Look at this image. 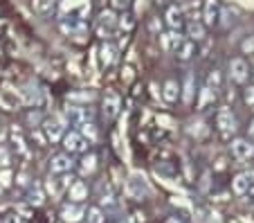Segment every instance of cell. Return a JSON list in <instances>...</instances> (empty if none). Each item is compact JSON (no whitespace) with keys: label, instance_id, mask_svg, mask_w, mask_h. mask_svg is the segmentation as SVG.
Instances as JSON below:
<instances>
[{"label":"cell","instance_id":"obj_41","mask_svg":"<svg viewBox=\"0 0 254 223\" xmlns=\"http://www.w3.org/2000/svg\"><path fill=\"white\" fill-rule=\"evenodd\" d=\"M248 196H250V201H252V203H254V185L248 189Z\"/></svg>","mask_w":254,"mask_h":223},{"label":"cell","instance_id":"obj_1","mask_svg":"<svg viewBox=\"0 0 254 223\" xmlns=\"http://www.w3.org/2000/svg\"><path fill=\"white\" fill-rule=\"evenodd\" d=\"M65 126H67V120H65V115H61V113L48 117V120L43 122V133H45V138H48V142H52V145L61 142L63 133H65Z\"/></svg>","mask_w":254,"mask_h":223},{"label":"cell","instance_id":"obj_18","mask_svg":"<svg viewBox=\"0 0 254 223\" xmlns=\"http://www.w3.org/2000/svg\"><path fill=\"white\" fill-rule=\"evenodd\" d=\"M162 97H164V102H169V104H176L178 102V97H180V86H178V81H173V79L164 81Z\"/></svg>","mask_w":254,"mask_h":223},{"label":"cell","instance_id":"obj_36","mask_svg":"<svg viewBox=\"0 0 254 223\" xmlns=\"http://www.w3.org/2000/svg\"><path fill=\"white\" fill-rule=\"evenodd\" d=\"M117 25H120L122 29H130L133 27V16L126 14V16H122V18H117Z\"/></svg>","mask_w":254,"mask_h":223},{"label":"cell","instance_id":"obj_43","mask_svg":"<svg viewBox=\"0 0 254 223\" xmlns=\"http://www.w3.org/2000/svg\"><path fill=\"white\" fill-rule=\"evenodd\" d=\"M117 223H133V221H130V219H126V221H117Z\"/></svg>","mask_w":254,"mask_h":223},{"label":"cell","instance_id":"obj_29","mask_svg":"<svg viewBox=\"0 0 254 223\" xmlns=\"http://www.w3.org/2000/svg\"><path fill=\"white\" fill-rule=\"evenodd\" d=\"M11 142L16 145V151H18L20 155H27V145H25V138L20 136V131L16 129V126L11 129Z\"/></svg>","mask_w":254,"mask_h":223},{"label":"cell","instance_id":"obj_35","mask_svg":"<svg viewBox=\"0 0 254 223\" xmlns=\"http://www.w3.org/2000/svg\"><path fill=\"white\" fill-rule=\"evenodd\" d=\"M97 34H99V39L108 41L113 36V29L111 27H104V25H97Z\"/></svg>","mask_w":254,"mask_h":223},{"label":"cell","instance_id":"obj_19","mask_svg":"<svg viewBox=\"0 0 254 223\" xmlns=\"http://www.w3.org/2000/svg\"><path fill=\"white\" fill-rule=\"evenodd\" d=\"M193 54H196V43H193V41H189V39L176 50V57H178V61H180V63H187Z\"/></svg>","mask_w":254,"mask_h":223},{"label":"cell","instance_id":"obj_2","mask_svg":"<svg viewBox=\"0 0 254 223\" xmlns=\"http://www.w3.org/2000/svg\"><path fill=\"white\" fill-rule=\"evenodd\" d=\"M216 126H218L221 136L227 138V140H230L232 133L236 131V117H234V113H232L227 106L218 108V113H216Z\"/></svg>","mask_w":254,"mask_h":223},{"label":"cell","instance_id":"obj_5","mask_svg":"<svg viewBox=\"0 0 254 223\" xmlns=\"http://www.w3.org/2000/svg\"><path fill=\"white\" fill-rule=\"evenodd\" d=\"M230 79L234 83H245L248 81V77H250V66L245 63V59H241V57H236V59H232L230 61Z\"/></svg>","mask_w":254,"mask_h":223},{"label":"cell","instance_id":"obj_32","mask_svg":"<svg viewBox=\"0 0 254 223\" xmlns=\"http://www.w3.org/2000/svg\"><path fill=\"white\" fill-rule=\"evenodd\" d=\"M11 165V155L5 147H0V169H5V167Z\"/></svg>","mask_w":254,"mask_h":223},{"label":"cell","instance_id":"obj_30","mask_svg":"<svg viewBox=\"0 0 254 223\" xmlns=\"http://www.w3.org/2000/svg\"><path fill=\"white\" fill-rule=\"evenodd\" d=\"M99 25H104V27H115L117 25V16H115V11L113 9H104L99 14Z\"/></svg>","mask_w":254,"mask_h":223},{"label":"cell","instance_id":"obj_10","mask_svg":"<svg viewBox=\"0 0 254 223\" xmlns=\"http://www.w3.org/2000/svg\"><path fill=\"white\" fill-rule=\"evenodd\" d=\"M218 18H221V5H218V0H205V5H202V25L211 27L214 23H218Z\"/></svg>","mask_w":254,"mask_h":223},{"label":"cell","instance_id":"obj_7","mask_svg":"<svg viewBox=\"0 0 254 223\" xmlns=\"http://www.w3.org/2000/svg\"><path fill=\"white\" fill-rule=\"evenodd\" d=\"M72 167H74V160H72V155L70 153H57V155H52V160H50V171L52 174H70L72 171Z\"/></svg>","mask_w":254,"mask_h":223},{"label":"cell","instance_id":"obj_16","mask_svg":"<svg viewBox=\"0 0 254 223\" xmlns=\"http://www.w3.org/2000/svg\"><path fill=\"white\" fill-rule=\"evenodd\" d=\"M79 133H81V138L88 142V145H95L97 140H99V131H97V126L95 122H79Z\"/></svg>","mask_w":254,"mask_h":223},{"label":"cell","instance_id":"obj_4","mask_svg":"<svg viewBox=\"0 0 254 223\" xmlns=\"http://www.w3.org/2000/svg\"><path fill=\"white\" fill-rule=\"evenodd\" d=\"M230 149H232L234 158H239V160H250L254 155V142L248 140V138H234Z\"/></svg>","mask_w":254,"mask_h":223},{"label":"cell","instance_id":"obj_24","mask_svg":"<svg viewBox=\"0 0 254 223\" xmlns=\"http://www.w3.org/2000/svg\"><path fill=\"white\" fill-rule=\"evenodd\" d=\"M27 201L32 205H43V201H45L43 187H41V185H32V187H29V192H27Z\"/></svg>","mask_w":254,"mask_h":223},{"label":"cell","instance_id":"obj_25","mask_svg":"<svg viewBox=\"0 0 254 223\" xmlns=\"http://www.w3.org/2000/svg\"><path fill=\"white\" fill-rule=\"evenodd\" d=\"M180 90H183V102L191 104V99H193V74L191 73L185 74V86Z\"/></svg>","mask_w":254,"mask_h":223},{"label":"cell","instance_id":"obj_26","mask_svg":"<svg viewBox=\"0 0 254 223\" xmlns=\"http://www.w3.org/2000/svg\"><path fill=\"white\" fill-rule=\"evenodd\" d=\"M54 5H57V0H32V9L36 14H48L54 9Z\"/></svg>","mask_w":254,"mask_h":223},{"label":"cell","instance_id":"obj_39","mask_svg":"<svg viewBox=\"0 0 254 223\" xmlns=\"http://www.w3.org/2000/svg\"><path fill=\"white\" fill-rule=\"evenodd\" d=\"M5 223H20V217H18V214H7Z\"/></svg>","mask_w":254,"mask_h":223},{"label":"cell","instance_id":"obj_15","mask_svg":"<svg viewBox=\"0 0 254 223\" xmlns=\"http://www.w3.org/2000/svg\"><path fill=\"white\" fill-rule=\"evenodd\" d=\"M59 27H61V32H63L65 36H79V34H83V32H86V23H83L81 18L63 20Z\"/></svg>","mask_w":254,"mask_h":223},{"label":"cell","instance_id":"obj_42","mask_svg":"<svg viewBox=\"0 0 254 223\" xmlns=\"http://www.w3.org/2000/svg\"><path fill=\"white\" fill-rule=\"evenodd\" d=\"M167 223H183L180 219H176V217H171V219H167Z\"/></svg>","mask_w":254,"mask_h":223},{"label":"cell","instance_id":"obj_3","mask_svg":"<svg viewBox=\"0 0 254 223\" xmlns=\"http://www.w3.org/2000/svg\"><path fill=\"white\" fill-rule=\"evenodd\" d=\"M61 142H63V149H65V153H70V155L72 153H86V151H88V142L83 140L79 131L63 133Z\"/></svg>","mask_w":254,"mask_h":223},{"label":"cell","instance_id":"obj_14","mask_svg":"<svg viewBox=\"0 0 254 223\" xmlns=\"http://www.w3.org/2000/svg\"><path fill=\"white\" fill-rule=\"evenodd\" d=\"M92 115H95V113H92L90 108H83V106H70L65 111V120L74 122V124H79V122H90Z\"/></svg>","mask_w":254,"mask_h":223},{"label":"cell","instance_id":"obj_6","mask_svg":"<svg viewBox=\"0 0 254 223\" xmlns=\"http://www.w3.org/2000/svg\"><path fill=\"white\" fill-rule=\"evenodd\" d=\"M86 217V208L81 203H65L61 208V221L63 223H81Z\"/></svg>","mask_w":254,"mask_h":223},{"label":"cell","instance_id":"obj_33","mask_svg":"<svg viewBox=\"0 0 254 223\" xmlns=\"http://www.w3.org/2000/svg\"><path fill=\"white\" fill-rule=\"evenodd\" d=\"M207 86H211V88L218 90V86H221V73H218V70H211L209 79H207Z\"/></svg>","mask_w":254,"mask_h":223},{"label":"cell","instance_id":"obj_40","mask_svg":"<svg viewBox=\"0 0 254 223\" xmlns=\"http://www.w3.org/2000/svg\"><path fill=\"white\" fill-rule=\"evenodd\" d=\"M248 140H252L254 142V122L250 124V133H248Z\"/></svg>","mask_w":254,"mask_h":223},{"label":"cell","instance_id":"obj_11","mask_svg":"<svg viewBox=\"0 0 254 223\" xmlns=\"http://www.w3.org/2000/svg\"><path fill=\"white\" fill-rule=\"evenodd\" d=\"M65 192H67L70 203H83V201L88 199V185L83 183V180H72Z\"/></svg>","mask_w":254,"mask_h":223},{"label":"cell","instance_id":"obj_12","mask_svg":"<svg viewBox=\"0 0 254 223\" xmlns=\"http://www.w3.org/2000/svg\"><path fill=\"white\" fill-rule=\"evenodd\" d=\"M254 185V174L250 171H243V174H236L234 180H232V189H234V194L239 196H245L248 194V189Z\"/></svg>","mask_w":254,"mask_h":223},{"label":"cell","instance_id":"obj_37","mask_svg":"<svg viewBox=\"0 0 254 223\" xmlns=\"http://www.w3.org/2000/svg\"><path fill=\"white\" fill-rule=\"evenodd\" d=\"M245 104H248V106L254 111V83L250 88H245Z\"/></svg>","mask_w":254,"mask_h":223},{"label":"cell","instance_id":"obj_23","mask_svg":"<svg viewBox=\"0 0 254 223\" xmlns=\"http://www.w3.org/2000/svg\"><path fill=\"white\" fill-rule=\"evenodd\" d=\"M77 7H81L79 9V18L83 20V16H86V11H90V2L88 0H65L63 2V11H67V9H77Z\"/></svg>","mask_w":254,"mask_h":223},{"label":"cell","instance_id":"obj_31","mask_svg":"<svg viewBox=\"0 0 254 223\" xmlns=\"http://www.w3.org/2000/svg\"><path fill=\"white\" fill-rule=\"evenodd\" d=\"M11 185V169L5 167V169H0V187H9Z\"/></svg>","mask_w":254,"mask_h":223},{"label":"cell","instance_id":"obj_13","mask_svg":"<svg viewBox=\"0 0 254 223\" xmlns=\"http://www.w3.org/2000/svg\"><path fill=\"white\" fill-rule=\"evenodd\" d=\"M59 176H61V178H50L48 180V192L54 196V199H57V196H61L63 192L70 187L72 180H74L72 176H67V174H59Z\"/></svg>","mask_w":254,"mask_h":223},{"label":"cell","instance_id":"obj_17","mask_svg":"<svg viewBox=\"0 0 254 223\" xmlns=\"http://www.w3.org/2000/svg\"><path fill=\"white\" fill-rule=\"evenodd\" d=\"M214 102H216V88L202 86L200 92H198V111H205V108Z\"/></svg>","mask_w":254,"mask_h":223},{"label":"cell","instance_id":"obj_20","mask_svg":"<svg viewBox=\"0 0 254 223\" xmlns=\"http://www.w3.org/2000/svg\"><path fill=\"white\" fill-rule=\"evenodd\" d=\"M183 9H180V7H169L167 9V16H164V18H167V25L171 29H180V25H183Z\"/></svg>","mask_w":254,"mask_h":223},{"label":"cell","instance_id":"obj_22","mask_svg":"<svg viewBox=\"0 0 254 223\" xmlns=\"http://www.w3.org/2000/svg\"><path fill=\"white\" fill-rule=\"evenodd\" d=\"M187 39L189 41H202L205 39V25L198 23V20H191L187 25Z\"/></svg>","mask_w":254,"mask_h":223},{"label":"cell","instance_id":"obj_38","mask_svg":"<svg viewBox=\"0 0 254 223\" xmlns=\"http://www.w3.org/2000/svg\"><path fill=\"white\" fill-rule=\"evenodd\" d=\"M241 50H243L245 54H252L254 52V36H248V39L243 41V45H241Z\"/></svg>","mask_w":254,"mask_h":223},{"label":"cell","instance_id":"obj_8","mask_svg":"<svg viewBox=\"0 0 254 223\" xmlns=\"http://www.w3.org/2000/svg\"><path fill=\"white\" fill-rule=\"evenodd\" d=\"M160 41H162L164 52L176 54V50L180 48L185 41H187V36L180 34V29H171V32H167V34H160Z\"/></svg>","mask_w":254,"mask_h":223},{"label":"cell","instance_id":"obj_27","mask_svg":"<svg viewBox=\"0 0 254 223\" xmlns=\"http://www.w3.org/2000/svg\"><path fill=\"white\" fill-rule=\"evenodd\" d=\"M81 174L83 176H88V174H92V171L97 169V155L95 153H88V155H83V160H81Z\"/></svg>","mask_w":254,"mask_h":223},{"label":"cell","instance_id":"obj_28","mask_svg":"<svg viewBox=\"0 0 254 223\" xmlns=\"http://www.w3.org/2000/svg\"><path fill=\"white\" fill-rule=\"evenodd\" d=\"M86 217H88V223H106V214L101 208L92 205V208L86 210Z\"/></svg>","mask_w":254,"mask_h":223},{"label":"cell","instance_id":"obj_9","mask_svg":"<svg viewBox=\"0 0 254 223\" xmlns=\"http://www.w3.org/2000/svg\"><path fill=\"white\" fill-rule=\"evenodd\" d=\"M120 108H122V99L120 95L115 92H106L104 95V117L108 122H113L117 115H120Z\"/></svg>","mask_w":254,"mask_h":223},{"label":"cell","instance_id":"obj_34","mask_svg":"<svg viewBox=\"0 0 254 223\" xmlns=\"http://www.w3.org/2000/svg\"><path fill=\"white\" fill-rule=\"evenodd\" d=\"M111 7L117 11H126L130 7V0H111Z\"/></svg>","mask_w":254,"mask_h":223},{"label":"cell","instance_id":"obj_21","mask_svg":"<svg viewBox=\"0 0 254 223\" xmlns=\"http://www.w3.org/2000/svg\"><path fill=\"white\" fill-rule=\"evenodd\" d=\"M99 59H101V66H104V68L113 66V61H115V48H113L108 41L99 48Z\"/></svg>","mask_w":254,"mask_h":223}]
</instances>
